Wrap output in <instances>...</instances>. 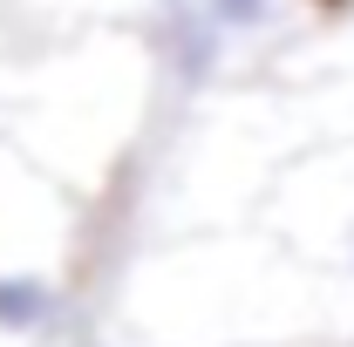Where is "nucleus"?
Masks as SVG:
<instances>
[{
    "instance_id": "f257e3e1",
    "label": "nucleus",
    "mask_w": 354,
    "mask_h": 347,
    "mask_svg": "<svg viewBox=\"0 0 354 347\" xmlns=\"http://www.w3.org/2000/svg\"><path fill=\"white\" fill-rule=\"evenodd\" d=\"M286 191L320 198V212L307 205V252H320L334 272H354V164H307Z\"/></svg>"
},
{
    "instance_id": "f03ea898",
    "label": "nucleus",
    "mask_w": 354,
    "mask_h": 347,
    "mask_svg": "<svg viewBox=\"0 0 354 347\" xmlns=\"http://www.w3.org/2000/svg\"><path fill=\"white\" fill-rule=\"evenodd\" d=\"M62 327V286L41 265H7L0 272V341H48Z\"/></svg>"
},
{
    "instance_id": "7ed1b4c3",
    "label": "nucleus",
    "mask_w": 354,
    "mask_h": 347,
    "mask_svg": "<svg viewBox=\"0 0 354 347\" xmlns=\"http://www.w3.org/2000/svg\"><path fill=\"white\" fill-rule=\"evenodd\" d=\"M212 21H218L225 35H259L272 28V14H279V0H198Z\"/></svg>"
},
{
    "instance_id": "20e7f679",
    "label": "nucleus",
    "mask_w": 354,
    "mask_h": 347,
    "mask_svg": "<svg viewBox=\"0 0 354 347\" xmlns=\"http://www.w3.org/2000/svg\"><path fill=\"white\" fill-rule=\"evenodd\" d=\"M348 347H354V341H348Z\"/></svg>"
}]
</instances>
